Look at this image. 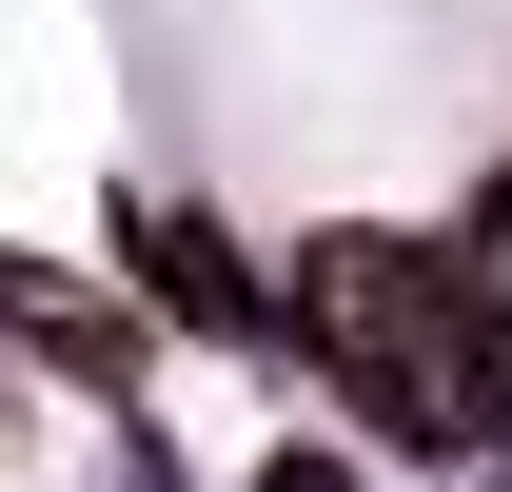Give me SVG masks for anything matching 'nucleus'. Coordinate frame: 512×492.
<instances>
[{"instance_id": "f03ea898", "label": "nucleus", "mask_w": 512, "mask_h": 492, "mask_svg": "<svg viewBox=\"0 0 512 492\" xmlns=\"http://www.w3.org/2000/svg\"><path fill=\"white\" fill-rule=\"evenodd\" d=\"M138 296H158V315H197V335H237V315H256V276H237V237H197V217H138Z\"/></svg>"}, {"instance_id": "7ed1b4c3", "label": "nucleus", "mask_w": 512, "mask_h": 492, "mask_svg": "<svg viewBox=\"0 0 512 492\" xmlns=\"http://www.w3.org/2000/svg\"><path fill=\"white\" fill-rule=\"evenodd\" d=\"M453 296H473V335H493V374H512V197L453 237Z\"/></svg>"}, {"instance_id": "f257e3e1", "label": "nucleus", "mask_w": 512, "mask_h": 492, "mask_svg": "<svg viewBox=\"0 0 512 492\" xmlns=\"http://www.w3.org/2000/svg\"><path fill=\"white\" fill-rule=\"evenodd\" d=\"M296 335L335 355V394H375L414 453H473L493 433V335H473V296H453V256H414V237H316L296 256Z\"/></svg>"}]
</instances>
